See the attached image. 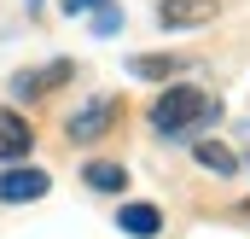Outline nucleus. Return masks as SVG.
Here are the masks:
<instances>
[{
  "mask_svg": "<svg viewBox=\"0 0 250 239\" xmlns=\"http://www.w3.org/2000/svg\"><path fill=\"white\" fill-rule=\"evenodd\" d=\"M192 158H198L209 175H239V158H233L221 140H198V146H192Z\"/></svg>",
  "mask_w": 250,
  "mask_h": 239,
  "instance_id": "6e6552de",
  "label": "nucleus"
},
{
  "mask_svg": "<svg viewBox=\"0 0 250 239\" xmlns=\"http://www.w3.org/2000/svg\"><path fill=\"white\" fill-rule=\"evenodd\" d=\"M239 216H250V198H245V204H239Z\"/></svg>",
  "mask_w": 250,
  "mask_h": 239,
  "instance_id": "ddd939ff",
  "label": "nucleus"
},
{
  "mask_svg": "<svg viewBox=\"0 0 250 239\" xmlns=\"http://www.w3.org/2000/svg\"><path fill=\"white\" fill-rule=\"evenodd\" d=\"M215 117H221V99H209L204 88H187V82H175L169 94L151 99V128L163 140H187L192 128H204V122H215Z\"/></svg>",
  "mask_w": 250,
  "mask_h": 239,
  "instance_id": "f257e3e1",
  "label": "nucleus"
},
{
  "mask_svg": "<svg viewBox=\"0 0 250 239\" xmlns=\"http://www.w3.org/2000/svg\"><path fill=\"white\" fill-rule=\"evenodd\" d=\"M111 122H117V105L111 99H87L82 111H70L64 134H70V146H93L99 134H111Z\"/></svg>",
  "mask_w": 250,
  "mask_h": 239,
  "instance_id": "f03ea898",
  "label": "nucleus"
},
{
  "mask_svg": "<svg viewBox=\"0 0 250 239\" xmlns=\"http://www.w3.org/2000/svg\"><path fill=\"white\" fill-rule=\"evenodd\" d=\"M117 29H123V12H117L111 0H105V6H93V35H117Z\"/></svg>",
  "mask_w": 250,
  "mask_h": 239,
  "instance_id": "9b49d317",
  "label": "nucleus"
},
{
  "mask_svg": "<svg viewBox=\"0 0 250 239\" xmlns=\"http://www.w3.org/2000/svg\"><path fill=\"white\" fill-rule=\"evenodd\" d=\"M93 6H105V0H64V12H70V18H82V12H93Z\"/></svg>",
  "mask_w": 250,
  "mask_h": 239,
  "instance_id": "f8f14e48",
  "label": "nucleus"
},
{
  "mask_svg": "<svg viewBox=\"0 0 250 239\" xmlns=\"http://www.w3.org/2000/svg\"><path fill=\"white\" fill-rule=\"evenodd\" d=\"M82 175H87L93 192H123V187H128V169H123V164H87Z\"/></svg>",
  "mask_w": 250,
  "mask_h": 239,
  "instance_id": "9d476101",
  "label": "nucleus"
},
{
  "mask_svg": "<svg viewBox=\"0 0 250 239\" xmlns=\"http://www.w3.org/2000/svg\"><path fill=\"white\" fill-rule=\"evenodd\" d=\"M181 59H163V53H140V59H128V76H140V82H157V76H175Z\"/></svg>",
  "mask_w": 250,
  "mask_h": 239,
  "instance_id": "1a4fd4ad",
  "label": "nucleus"
},
{
  "mask_svg": "<svg viewBox=\"0 0 250 239\" xmlns=\"http://www.w3.org/2000/svg\"><path fill=\"white\" fill-rule=\"evenodd\" d=\"M29 146H35V128L18 117V111H0V164L29 158Z\"/></svg>",
  "mask_w": 250,
  "mask_h": 239,
  "instance_id": "20e7f679",
  "label": "nucleus"
},
{
  "mask_svg": "<svg viewBox=\"0 0 250 239\" xmlns=\"http://www.w3.org/2000/svg\"><path fill=\"white\" fill-rule=\"evenodd\" d=\"M209 18H215V0H163L157 6L163 29H192V24H209Z\"/></svg>",
  "mask_w": 250,
  "mask_h": 239,
  "instance_id": "39448f33",
  "label": "nucleus"
},
{
  "mask_svg": "<svg viewBox=\"0 0 250 239\" xmlns=\"http://www.w3.org/2000/svg\"><path fill=\"white\" fill-rule=\"evenodd\" d=\"M117 228H123L128 239H157L163 210H157V204H146V198H134V204H123V210H117Z\"/></svg>",
  "mask_w": 250,
  "mask_h": 239,
  "instance_id": "423d86ee",
  "label": "nucleus"
},
{
  "mask_svg": "<svg viewBox=\"0 0 250 239\" xmlns=\"http://www.w3.org/2000/svg\"><path fill=\"white\" fill-rule=\"evenodd\" d=\"M70 76V64H47V70H18L12 76V99H41L53 82H64Z\"/></svg>",
  "mask_w": 250,
  "mask_h": 239,
  "instance_id": "0eeeda50",
  "label": "nucleus"
},
{
  "mask_svg": "<svg viewBox=\"0 0 250 239\" xmlns=\"http://www.w3.org/2000/svg\"><path fill=\"white\" fill-rule=\"evenodd\" d=\"M47 169H23V164H6L0 169V204H35V198H47Z\"/></svg>",
  "mask_w": 250,
  "mask_h": 239,
  "instance_id": "7ed1b4c3",
  "label": "nucleus"
}]
</instances>
